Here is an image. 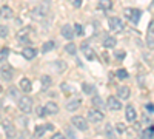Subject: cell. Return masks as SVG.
I'll list each match as a JSON object with an SVG mask.
<instances>
[{
	"label": "cell",
	"instance_id": "obj_1",
	"mask_svg": "<svg viewBox=\"0 0 154 139\" xmlns=\"http://www.w3.org/2000/svg\"><path fill=\"white\" fill-rule=\"evenodd\" d=\"M48 11H49L48 3H42V5H37L34 8L33 12H31V16H33V19H35V20H42L43 17L48 14Z\"/></svg>",
	"mask_w": 154,
	"mask_h": 139
},
{
	"label": "cell",
	"instance_id": "obj_2",
	"mask_svg": "<svg viewBox=\"0 0 154 139\" xmlns=\"http://www.w3.org/2000/svg\"><path fill=\"white\" fill-rule=\"evenodd\" d=\"M71 122H72V125H74L77 130H80V131H87V130H88V122H87V119H85V118H82V116H72Z\"/></svg>",
	"mask_w": 154,
	"mask_h": 139
},
{
	"label": "cell",
	"instance_id": "obj_3",
	"mask_svg": "<svg viewBox=\"0 0 154 139\" xmlns=\"http://www.w3.org/2000/svg\"><path fill=\"white\" fill-rule=\"evenodd\" d=\"M19 108L23 111V113H31L33 110V99L29 96H23L19 99Z\"/></svg>",
	"mask_w": 154,
	"mask_h": 139
},
{
	"label": "cell",
	"instance_id": "obj_4",
	"mask_svg": "<svg viewBox=\"0 0 154 139\" xmlns=\"http://www.w3.org/2000/svg\"><path fill=\"white\" fill-rule=\"evenodd\" d=\"M2 127H3V131H5L6 138L14 139V138L17 136V128L10 122V121H3V122H2Z\"/></svg>",
	"mask_w": 154,
	"mask_h": 139
},
{
	"label": "cell",
	"instance_id": "obj_5",
	"mask_svg": "<svg viewBox=\"0 0 154 139\" xmlns=\"http://www.w3.org/2000/svg\"><path fill=\"white\" fill-rule=\"evenodd\" d=\"M87 116H88V119L91 121V122H102V121H103V113H102L100 110L94 108V107L88 111Z\"/></svg>",
	"mask_w": 154,
	"mask_h": 139
},
{
	"label": "cell",
	"instance_id": "obj_6",
	"mask_svg": "<svg viewBox=\"0 0 154 139\" xmlns=\"http://www.w3.org/2000/svg\"><path fill=\"white\" fill-rule=\"evenodd\" d=\"M106 107L110 110H112V111H119L122 108V104H120V101L117 99L116 96H110L108 101H106Z\"/></svg>",
	"mask_w": 154,
	"mask_h": 139
},
{
	"label": "cell",
	"instance_id": "obj_7",
	"mask_svg": "<svg viewBox=\"0 0 154 139\" xmlns=\"http://www.w3.org/2000/svg\"><path fill=\"white\" fill-rule=\"evenodd\" d=\"M80 51L83 53V56L87 57L88 60H94V59H96V53H94V50L89 47L88 43H83L82 47H80Z\"/></svg>",
	"mask_w": 154,
	"mask_h": 139
},
{
	"label": "cell",
	"instance_id": "obj_8",
	"mask_svg": "<svg viewBox=\"0 0 154 139\" xmlns=\"http://www.w3.org/2000/svg\"><path fill=\"white\" fill-rule=\"evenodd\" d=\"M110 28L112 31H122L123 29V22H122L119 17H110Z\"/></svg>",
	"mask_w": 154,
	"mask_h": 139
},
{
	"label": "cell",
	"instance_id": "obj_9",
	"mask_svg": "<svg viewBox=\"0 0 154 139\" xmlns=\"http://www.w3.org/2000/svg\"><path fill=\"white\" fill-rule=\"evenodd\" d=\"M60 33H62V36L65 37L66 40H72V37H74V34H76V31L72 29V26L71 25H63L62 26V29H60Z\"/></svg>",
	"mask_w": 154,
	"mask_h": 139
},
{
	"label": "cell",
	"instance_id": "obj_10",
	"mask_svg": "<svg viewBox=\"0 0 154 139\" xmlns=\"http://www.w3.org/2000/svg\"><path fill=\"white\" fill-rule=\"evenodd\" d=\"M51 66H52V70L56 71V73H63L68 65H66L65 60H54V62H51Z\"/></svg>",
	"mask_w": 154,
	"mask_h": 139
},
{
	"label": "cell",
	"instance_id": "obj_11",
	"mask_svg": "<svg viewBox=\"0 0 154 139\" xmlns=\"http://www.w3.org/2000/svg\"><path fill=\"white\" fill-rule=\"evenodd\" d=\"M45 110H46V114H56V113H59V105L56 102L49 101L45 104Z\"/></svg>",
	"mask_w": 154,
	"mask_h": 139
},
{
	"label": "cell",
	"instance_id": "obj_12",
	"mask_svg": "<svg viewBox=\"0 0 154 139\" xmlns=\"http://www.w3.org/2000/svg\"><path fill=\"white\" fill-rule=\"evenodd\" d=\"M19 87H20V90H22L23 93H29V91H31V87H33V84H31V79L23 77V79L20 80Z\"/></svg>",
	"mask_w": 154,
	"mask_h": 139
},
{
	"label": "cell",
	"instance_id": "obj_13",
	"mask_svg": "<svg viewBox=\"0 0 154 139\" xmlns=\"http://www.w3.org/2000/svg\"><path fill=\"white\" fill-rule=\"evenodd\" d=\"M125 116H126V121H129V122H134L136 118H137V114H136V110L133 105H128L125 110Z\"/></svg>",
	"mask_w": 154,
	"mask_h": 139
},
{
	"label": "cell",
	"instance_id": "obj_14",
	"mask_svg": "<svg viewBox=\"0 0 154 139\" xmlns=\"http://www.w3.org/2000/svg\"><path fill=\"white\" fill-rule=\"evenodd\" d=\"M31 28H23L22 31H19V34H17V40H19L20 43H28L29 42V37H28V31Z\"/></svg>",
	"mask_w": 154,
	"mask_h": 139
},
{
	"label": "cell",
	"instance_id": "obj_15",
	"mask_svg": "<svg viewBox=\"0 0 154 139\" xmlns=\"http://www.w3.org/2000/svg\"><path fill=\"white\" fill-rule=\"evenodd\" d=\"M80 105H82V101H80V99H72V101L68 102L65 107H66V110H68V111H76Z\"/></svg>",
	"mask_w": 154,
	"mask_h": 139
},
{
	"label": "cell",
	"instance_id": "obj_16",
	"mask_svg": "<svg viewBox=\"0 0 154 139\" xmlns=\"http://www.w3.org/2000/svg\"><path fill=\"white\" fill-rule=\"evenodd\" d=\"M129 94H131V91H129V87H120L119 90H117V96L120 97V99H128L129 97Z\"/></svg>",
	"mask_w": 154,
	"mask_h": 139
},
{
	"label": "cell",
	"instance_id": "obj_17",
	"mask_svg": "<svg viewBox=\"0 0 154 139\" xmlns=\"http://www.w3.org/2000/svg\"><path fill=\"white\" fill-rule=\"evenodd\" d=\"M91 104H93V107L94 108H97V110H100V108H105V102H103V99L100 96H94L93 97V101H91Z\"/></svg>",
	"mask_w": 154,
	"mask_h": 139
},
{
	"label": "cell",
	"instance_id": "obj_18",
	"mask_svg": "<svg viewBox=\"0 0 154 139\" xmlns=\"http://www.w3.org/2000/svg\"><path fill=\"white\" fill-rule=\"evenodd\" d=\"M0 11H2V19H12V16H14L12 10L6 5H2V10Z\"/></svg>",
	"mask_w": 154,
	"mask_h": 139
},
{
	"label": "cell",
	"instance_id": "obj_19",
	"mask_svg": "<svg viewBox=\"0 0 154 139\" xmlns=\"http://www.w3.org/2000/svg\"><path fill=\"white\" fill-rule=\"evenodd\" d=\"M114 131H117V130L112 128L111 124H106V125H105V136H106L108 139H116V133H114Z\"/></svg>",
	"mask_w": 154,
	"mask_h": 139
},
{
	"label": "cell",
	"instance_id": "obj_20",
	"mask_svg": "<svg viewBox=\"0 0 154 139\" xmlns=\"http://www.w3.org/2000/svg\"><path fill=\"white\" fill-rule=\"evenodd\" d=\"M22 54H23L25 59L31 60V59H34V57H35V54H37V51H35L34 48H25V50L22 51Z\"/></svg>",
	"mask_w": 154,
	"mask_h": 139
},
{
	"label": "cell",
	"instance_id": "obj_21",
	"mask_svg": "<svg viewBox=\"0 0 154 139\" xmlns=\"http://www.w3.org/2000/svg\"><path fill=\"white\" fill-rule=\"evenodd\" d=\"M54 48H56V42L54 40H48V42H45L42 45V53L45 54V53H49V51H52Z\"/></svg>",
	"mask_w": 154,
	"mask_h": 139
},
{
	"label": "cell",
	"instance_id": "obj_22",
	"mask_svg": "<svg viewBox=\"0 0 154 139\" xmlns=\"http://www.w3.org/2000/svg\"><path fill=\"white\" fill-rule=\"evenodd\" d=\"M103 47L105 48H114L116 47V39L114 37H110V36H105V39H103Z\"/></svg>",
	"mask_w": 154,
	"mask_h": 139
},
{
	"label": "cell",
	"instance_id": "obj_23",
	"mask_svg": "<svg viewBox=\"0 0 154 139\" xmlns=\"http://www.w3.org/2000/svg\"><path fill=\"white\" fill-rule=\"evenodd\" d=\"M99 8L108 11V10H111V8H112V2H111V0H99Z\"/></svg>",
	"mask_w": 154,
	"mask_h": 139
},
{
	"label": "cell",
	"instance_id": "obj_24",
	"mask_svg": "<svg viewBox=\"0 0 154 139\" xmlns=\"http://www.w3.org/2000/svg\"><path fill=\"white\" fill-rule=\"evenodd\" d=\"M140 16H142V11L140 10H133V14H131V22L133 23H139V20H140Z\"/></svg>",
	"mask_w": 154,
	"mask_h": 139
},
{
	"label": "cell",
	"instance_id": "obj_25",
	"mask_svg": "<svg viewBox=\"0 0 154 139\" xmlns=\"http://www.w3.org/2000/svg\"><path fill=\"white\" fill-rule=\"evenodd\" d=\"M40 79H42V87H43V90H46V88L49 87V85L52 84V79L49 77V76H46V74H45V76H42V77H40Z\"/></svg>",
	"mask_w": 154,
	"mask_h": 139
},
{
	"label": "cell",
	"instance_id": "obj_26",
	"mask_svg": "<svg viewBox=\"0 0 154 139\" xmlns=\"http://www.w3.org/2000/svg\"><path fill=\"white\" fill-rule=\"evenodd\" d=\"M65 51L68 53V54L74 56V54H76V51H77V48H76V45L72 43V42H70V43H68L66 47H65Z\"/></svg>",
	"mask_w": 154,
	"mask_h": 139
},
{
	"label": "cell",
	"instance_id": "obj_27",
	"mask_svg": "<svg viewBox=\"0 0 154 139\" xmlns=\"http://www.w3.org/2000/svg\"><path fill=\"white\" fill-rule=\"evenodd\" d=\"M46 127H43V125H39V127H35V130H34V134L35 136H39V138H42L43 134H45V131H46Z\"/></svg>",
	"mask_w": 154,
	"mask_h": 139
},
{
	"label": "cell",
	"instance_id": "obj_28",
	"mask_svg": "<svg viewBox=\"0 0 154 139\" xmlns=\"http://www.w3.org/2000/svg\"><path fill=\"white\" fill-rule=\"evenodd\" d=\"M11 77H12L11 71L6 68H2V80H11Z\"/></svg>",
	"mask_w": 154,
	"mask_h": 139
},
{
	"label": "cell",
	"instance_id": "obj_29",
	"mask_svg": "<svg viewBox=\"0 0 154 139\" xmlns=\"http://www.w3.org/2000/svg\"><path fill=\"white\" fill-rule=\"evenodd\" d=\"M116 76L119 79H128V71L123 70V68H119V70H117V73H116Z\"/></svg>",
	"mask_w": 154,
	"mask_h": 139
},
{
	"label": "cell",
	"instance_id": "obj_30",
	"mask_svg": "<svg viewBox=\"0 0 154 139\" xmlns=\"http://www.w3.org/2000/svg\"><path fill=\"white\" fill-rule=\"evenodd\" d=\"M82 88H83L85 94H93V91H94V87H93V85H89V84H83Z\"/></svg>",
	"mask_w": 154,
	"mask_h": 139
},
{
	"label": "cell",
	"instance_id": "obj_31",
	"mask_svg": "<svg viewBox=\"0 0 154 139\" xmlns=\"http://www.w3.org/2000/svg\"><path fill=\"white\" fill-rule=\"evenodd\" d=\"M66 136H68V139H77V134H76V131H74L72 128H70V127L66 128Z\"/></svg>",
	"mask_w": 154,
	"mask_h": 139
},
{
	"label": "cell",
	"instance_id": "obj_32",
	"mask_svg": "<svg viewBox=\"0 0 154 139\" xmlns=\"http://www.w3.org/2000/svg\"><path fill=\"white\" fill-rule=\"evenodd\" d=\"M74 31H76L77 36H83V26L80 25V23H76L74 25Z\"/></svg>",
	"mask_w": 154,
	"mask_h": 139
},
{
	"label": "cell",
	"instance_id": "obj_33",
	"mask_svg": "<svg viewBox=\"0 0 154 139\" xmlns=\"http://www.w3.org/2000/svg\"><path fill=\"white\" fill-rule=\"evenodd\" d=\"M114 57H116V59H119V60H123L125 59V51H122V50L116 51L114 53Z\"/></svg>",
	"mask_w": 154,
	"mask_h": 139
},
{
	"label": "cell",
	"instance_id": "obj_34",
	"mask_svg": "<svg viewBox=\"0 0 154 139\" xmlns=\"http://www.w3.org/2000/svg\"><path fill=\"white\" fill-rule=\"evenodd\" d=\"M62 90L65 93H72V91H74V88H72L71 85H68V84H62Z\"/></svg>",
	"mask_w": 154,
	"mask_h": 139
},
{
	"label": "cell",
	"instance_id": "obj_35",
	"mask_svg": "<svg viewBox=\"0 0 154 139\" xmlns=\"http://www.w3.org/2000/svg\"><path fill=\"white\" fill-rule=\"evenodd\" d=\"M116 130H117L119 133H123L125 130H126V125H125V124H122V122H117V125H116Z\"/></svg>",
	"mask_w": 154,
	"mask_h": 139
},
{
	"label": "cell",
	"instance_id": "obj_36",
	"mask_svg": "<svg viewBox=\"0 0 154 139\" xmlns=\"http://www.w3.org/2000/svg\"><path fill=\"white\" fill-rule=\"evenodd\" d=\"M0 36H2V39H5L6 36H8V28H6L5 25L0 26Z\"/></svg>",
	"mask_w": 154,
	"mask_h": 139
},
{
	"label": "cell",
	"instance_id": "obj_37",
	"mask_svg": "<svg viewBox=\"0 0 154 139\" xmlns=\"http://www.w3.org/2000/svg\"><path fill=\"white\" fill-rule=\"evenodd\" d=\"M147 45H148V48H151V50H153V48H154V40H153V34H148V39H147Z\"/></svg>",
	"mask_w": 154,
	"mask_h": 139
},
{
	"label": "cell",
	"instance_id": "obj_38",
	"mask_svg": "<svg viewBox=\"0 0 154 139\" xmlns=\"http://www.w3.org/2000/svg\"><path fill=\"white\" fill-rule=\"evenodd\" d=\"M8 54H10V50H8V48H3V50H2V54H0V59H2V62L8 57Z\"/></svg>",
	"mask_w": 154,
	"mask_h": 139
},
{
	"label": "cell",
	"instance_id": "obj_39",
	"mask_svg": "<svg viewBox=\"0 0 154 139\" xmlns=\"http://www.w3.org/2000/svg\"><path fill=\"white\" fill-rule=\"evenodd\" d=\"M123 14H125V17H126V19H131V14H133V8H125V10H123Z\"/></svg>",
	"mask_w": 154,
	"mask_h": 139
},
{
	"label": "cell",
	"instance_id": "obj_40",
	"mask_svg": "<svg viewBox=\"0 0 154 139\" xmlns=\"http://www.w3.org/2000/svg\"><path fill=\"white\" fill-rule=\"evenodd\" d=\"M70 2H71V5L74 8H80V6H82V0H70Z\"/></svg>",
	"mask_w": 154,
	"mask_h": 139
},
{
	"label": "cell",
	"instance_id": "obj_41",
	"mask_svg": "<svg viewBox=\"0 0 154 139\" xmlns=\"http://www.w3.org/2000/svg\"><path fill=\"white\" fill-rule=\"evenodd\" d=\"M19 139H29V134H28V131H22V133L19 134Z\"/></svg>",
	"mask_w": 154,
	"mask_h": 139
},
{
	"label": "cell",
	"instance_id": "obj_42",
	"mask_svg": "<svg viewBox=\"0 0 154 139\" xmlns=\"http://www.w3.org/2000/svg\"><path fill=\"white\" fill-rule=\"evenodd\" d=\"M51 139H66V138H65V136H63V134H62V133H56V134H54V136H52Z\"/></svg>",
	"mask_w": 154,
	"mask_h": 139
},
{
	"label": "cell",
	"instance_id": "obj_43",
	"mask_svg": "<svg viewBox=\"0 0 154 139\" xmlns=\"http://www.w3.org/2000/svg\"><path fill=\"white\" fill-rule=\"evenodd\" d=\"M17 88H14V87H12V88H10V94L12 96V97H17Z\"/></svg>",
	"mask_w": 154,
	"mask_h": 139
},
{
	"label": "cell",
	"instance_id": "obj_44",
	"mask_svg": "<svg viewBox=\"0 0 154 139\" xmlns=\"http://www.w3.org/2000/svg\"><path fill=\"white\" fill-rule=\"evenodd\" d=\"M153 33H154V22H151L148 26V34H153Z\"/></svg>",
	"mask_w": 154,
	"mask_h": 139
},
{
	"label": "cell",
	"instance_id": "obj_45",
	"mask_svg": "<svg viewBox=\"0 0 154 139\" xmlns=\"http://www.w3.org/2000/svg\"><path fill=\"white\" fill-rule=\"evenodd\" d=\"M147 110L151 111V113H154V105L153 104H147Z\"/></svg>",
	"mask_w": 154,
	"mask_h": 139
},
{
	"label": "cell",
	"instance_id": "obj_46",
	"mask_svg": "<svg viewBox=\"0 0 154 139\" xmlns=\"http://www.w3.org/2000/svg\"><path fill=\"white\" fill-rule=\"evenodd\" d=\"M153 5H154V0H153Z\"/></svg>",
	"mask_w": 154,
	"mask_h": 139
}]
</instances>
